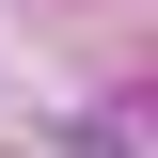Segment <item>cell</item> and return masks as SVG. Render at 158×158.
<instances>
[{"label":"cell","instance_id":"cell-1","mask_svg":"<svg viewBox=\"0 0 158 158\" xmlns=\"http://www.w3.org/2000/svg\"><path fill=\"white\" fill-rule=\"evenodd\" d=\"M127 142H142V111H111V127H79V158H127Z\"/></svg>","mask_w":158,"mask_h":158}]
</instances>
